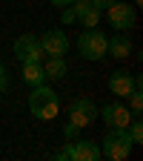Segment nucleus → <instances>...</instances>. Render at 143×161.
Returning <instances> with one entry per match:
<instances>
[{"label": "nucleus", "instance_id": "f8f14e48", "mask_svg": "<svg viewBox=\"0 0 143 161\" xmlns=\"http://www.w3.org/2000/svg\"><path fill=\"white\" fill-rule=\"evenodd\" d=\"M132 40L123 35V32H117L115 37H109V46H106V55H112L115 60H126L129 55H132Z\"/></svg>", "mask_w": 143, "mask_h": 161}, {"label": "nucleus", "instance_id": "a211bd4d", "mask_svg": "<svg viewBox=\"0 0 143 161\" xmlns=\"http://www.w3.org/2000/svg\"><path fill=\"white\" fill-rule=\"evenodd\" d=\"M60 20H63V23H74V12H72V6L63 9V17H60Z\"/></svg>", "mask_w": 143, "mask_h": 161}, {"label": "nucleus", "instance_id": "f257e3e1", "mask_svg": "<svg viewBox=\"0 0 143 161\" xmlns=\"http://www.w3.org/2000/svg\"><path fill=\"white\" fill-rule=\"evenodd\" d=\"M29 109H32V115L37 121H54L57 112H60V98L46 84L32 86V92H29Z\"/></svg>", "mask_w": 143, "mask_h": 161}, {"label": "nucleus", "instance_id": "9b49d317", "mask_svg": "<svg viewBox=\"0 0 143 161\" xmlns=\"http://www.w3.org/2000/svg\"><path fill=\"white\" fill-rule=\"evenodd\" d=\"M132 118H135L132 109H129L126 104H120V101L103 107V124H106V127H126Z\"/></svg>", "mask_w": 143, "mask_h": 161}, {"label": "nucleus", "instance_id": "4be33fe9", "mask_svg": "<svg viewBox=\"0 0 143 161\" xmlns=\"http://www.w3.org/2000/svg\"><path fill=\"white\" fill-rule=\"evenodd\" d=\"M49 3H52V6H57V9H66V6H72V3H74V0H49Z\"/></svg>", "mask_w": 143, "mask_h": 161}, {"label": "nucleus", "instance_id": "6ab92c4d", "mask_svg": "<svg viewBox=\"0 0 143 161\" xmlns=\"http://www.w3.org/2000/svg\"><path fill=\"white\" fill-rule=\"evenodd\" d=\"M54 158H57V161H69V141H66V147H63V150H57V153H54Z\"/></svg>", "mask_w": 143, "mask_h": 161}, {"label": "nucleus", "instance_id": "7ed1b4c3", "mask_svg": "<svg viewBox=\"0 0 143 161\" xmlns=\"http://www.w3.org/2000/svg\"><path fill=\"white\" fill-rule=\"evenodd\" d=\"M106 46H109V37L97 26L94 29H83L80 37H77V52H80L83 60H103L106 58Z\"/></svg>", "mask_w": 143, "mask_h": 161}, {"label": "nucleus", "instance_id": "f03ea898", "mask_svg": "<svg viewBox=\"0 0 143 161\" xmlns=\"http://www.w3.org/2000/svg\"><path fill=\"white\" fill-rule=\"evenodd\" d=\"M132 138L126 132V127H109V132L103 135V144H100V155L109 161H126L132 155Z\"/></svg>", "mask_w": 143, "mask_h": 161}, {"label": "nucleus", "instance_id": "2eb2a0df", "mask_svg": "<svg viewBox=\"0 0 143 161\" xmlns=\"http://www.w3.org/2000/svg\"><path fill=\"white\" fill-rule=\"evenodd\" d=\"M126 132H129V138H132V144H135V147L143 144V121H140V115H135L129 124H126Z\"/></svg>", "mask_w": 143, "mask_h": 161}, {"label": "nucleus", "instance_id": "f3484780", "mask_svg": "<svg viewBox=\"0 0 143 161\" xmlns=\"http://www.w3.org/2000/svg\"><path fill=\"white\" fill-rule=\"evenodd\" d=\"M6 86H9V72H6V66L0 64V95L6 92Z\"/></svg>", "mask_w": 143, "mask_h": 161}, {"label": "nucleus", "instance_id": "5701e85b", "mask_svg": "<svg viewBox=\"0 0 143 161\" xmlns=\"http://www.w3.org/2000/svg\"><path fill=\"white\" fill-rule=\"evenodd\" d=\"M132 6H143V0H132Z\"/></svg>", "mask_w": 143, "mask_h": 161}, {"label": "nucleus", "instance_id": "4468645a", "mask_svg": "<svg viewBox=\"0 0 143 161\" xmlns=\"http://www.w3.org/2000/svg\"><path fill=\"white\" fill-rule=\"evenodd\" d=\"M20 78H23L29 86H40V84H46L43 64H23V72H20Z\"/></svg>", "mask_w": 143, "mask_h": 161}, {"label": "nucleus", "instance_id": "39448f33", "mask_svg": "<svg viewBox=\"0 0 143 161\" xmlns=\"http://www.w3.org/2000/svg\"><path fill=\"white\" fill-rule=\"evenodd\" d=\"M106 17H109V26L115 32H129L137 23V12L132 3H123V0H115L112 6H106Z\"/></svg>", "mask_w": 143, "mask_h": 161}, {"label": "nucleus", "instance_id": "0eeeda50", "mask_svg": "<svg viewBox=\"0 0 143 161\" xmlns=\"http://www.w3.org/2000/svg\"><path fill=\"white\" fill-rule=\"evenodd\" d=\"M40 46H43L46 58H57V55L66 58V52H69V37H66L63 29H49V32L40 35Z\"/></svg>", "mask_w": 143, "mask_h": 161}, {"label": "nucleus", "instance_id": "20e7f679", "mask_svg": "<svg viewBox=\"0 0 143 161\" xmlns=\"http://www.w3.org/2000/svg\"><path fill=\"white\" fill-rule=\"evenodd\" d=\"M97 115H100V112H97V107H94L92 98H74L72 104H69V121H66V124H72V127L80 132V130L92 127Z\"/></svg>", "mask_w": 143, "mask_h": 161}, {"label": "nucleus", "instance_id": "423d86ee", "mask_svg": "<svg viewBox=\"0 0 143 161\" xmlns=\"http://www.w3.org/2000/svg\"><path fill=\"white\" fill-rule=\"evenodd\" d=\"M12 49L20 64H43V58H46L43 46H40V37H34V35H20Z\"/></svg>", "mask_w": 143, "mask_h": 161}, {"label": "nucleus", "instance_id": "1a4fd4ad", "mask_svg": "<svg viewBox=\"0 0 143 161\" xmlns=\"http://www.w3.org/2000/svg\"><path fill=\"white\" fill-rule=\"evenodd\" d=\"M72 12H74V20L83 29H94L100 23V17H103V12H100L92 0H74V3H72Z\"/></svg>", "mask_w": 143, "mask_h": 161}, {"label": "nucleus", "instance_id": "6e6552de", "mask_svg": "<svg viewBox=\"0 0 143 161\" xmlns=\"http://www.w3.org/2000/svg\"><path fill=\"white\" fill-rule=\"evenodd\" d=\"M137 86H140V78H135V75L126 72V69H117V72L109 75V89H112V95H117V98H129Z\"/></svg>", "mask_w": 143, "mask_h": 161}, {"label": "nucleus", "instance_id": "aec40b11", "mask_svg": "<svg viewBox=\"0 0 143 161\" xmlns=\"http://www.w3.org/2000/svg\"><path fill=\"white\" fill-rule=\"evenodd\" d=\"M63 135H66V141H72V138H77V130H74L72 124H66V127H63Z\"/></svg>", "mask_w": 143, "mask_h": 161}, {"label": "nucleus", "instance_id": "9d476101", "mask_svg": "<svg viewBox=\"0 0 143 161\" xmlns=\"http://www.w3.org/2000/svg\"><path fill=\"white\" fill-rule=\"evenodd\" d=\"M100 144L97 141H83L72 138L69 141V161H100Z\"/></svg>", "mask_w": 143, "mask_h": 161}, {"label": "nucleus", "instance_id": "ddd939ff", "mask_svg": "<svg viewBox=\"0 0 143 161\" xmlns=\"http://www.w3.org/2000/svg\"><path fill=\"white\" fill-rule=\"evenodd\" d=\"M46 64H43V72H46V80H63L69 66H66V58H43Z\"/></svg>", "mask_w": 143, "mask_h": 161}, {"label": "nucleus", "instance_id": "412c9836", "mask_svg": "<svg viewBox=\"0 0 143 161\" xmlns=\"http://www.w3.org/2000/svg\"><path fill=\"white\" fill-rule=\"evenodd\" d=\"M92 3H94V6H97L100 12H106V6H112V3H115V0H92Z\"/></svg>", "mask_w": 143, "mask_h": 161}, {"label": "nucleus", "instance_id": "dca6fc26", "mask_svg": "<svg viewBox=\"0 0 143 161\" xmlns=\"http://www.w3.org/2000/svg\"><path fill=\"white\" fill-rule=\"evenodd\" d=\"M129 109H132V115H140V109H143V95H140V86L129 95Z\"/></svg>", "mask_w": 143, "mask_h": 161}]
</instances>
